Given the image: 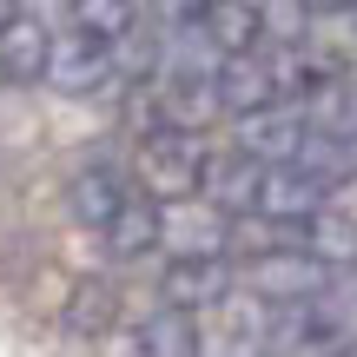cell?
Returning a JSON list of instances; mask_svg holds the SVG:
<instances>
[{
    "instance_id": "cell-2",
    "label": "cell",
    "mask_w": 357,
    "mask_h": 357,
    "mask_svg": "<svg viewBox=\"0 0 357 357\" xmlns=\"http://www.w3.org/2000/svg\"><path fill=\"white\" fill-rule=\"evenodd\" d=\"M238 291V258L225 252V245L212 238V231H199V238H178L166 258L153 265V298L159 305H178V311H199V318H212L225 298Z\"/></svg>"
},
{
    "instance_id": "cell-1",
    "label": "cell",
    "mask_w": 357,
    "mask_h": 357,
    "mask_svg": "<svg viewBox=\"0 0 357 357\" xmlns=\"http://www.w3.org/2000/svg\"><path fill=\"white\" fill-rule=\"evenodd\" d=\"M66 218L113 265H159L172 252V205L146 185L126 159H86L66 178Z\"/></svg>"
},
{
    "instance_id": "cell-4",
    "label": "cell",
    "mask_w": 357,
    "mask_h": 357,
    "mask_svg": "<svg viewBox=\"0 0 357 357\" xmlns=\"http://www.w3.org/2000/svg\"><path fill=\"white\" fill-rule=\"evenodd\" d=\"M53 66V33L26 13L0 20V86H40Z\"/></svg>"
},
{
    "instance_id": "cell-3",
    "label": "cell",
    "mask_w": 357,
    "mask_h": 357,
    "mask_svg": "<svg viewBox=\"0 0 357 357\" xmlns=\"http://www.w3.org/2000/svg\"><path fill=\"white\" fill-rule=\"evenodd\" d=\"M205 351H212L205 318L199 311H178V305H159V298H146L119 324V357H205Z\"/></svg>"
}]
</instances>
